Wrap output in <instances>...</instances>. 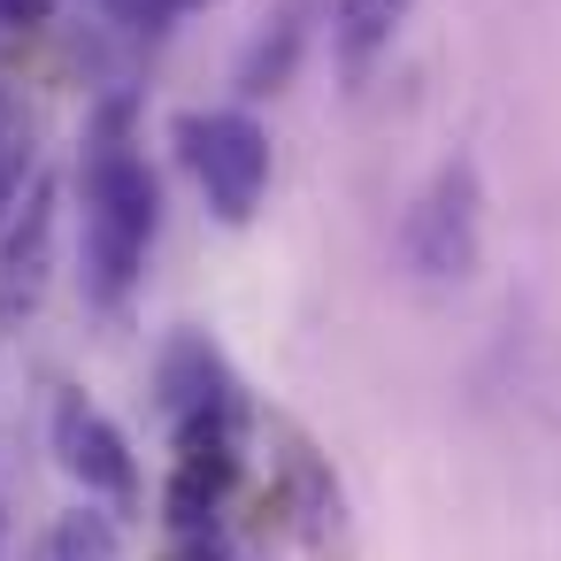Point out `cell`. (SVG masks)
<instances>
[{"mask_svg": "<svg viewBox=\"0 0 561 561\" xmlns=\"http://www.w3.org/2000/svg\"><path fill=\"white\" fill-rule=\"evenodd\" d=\"M400 254L423 285H461L484 254V185H477V162L454 154L431 170V185L415 193L408 224H400Z\"/></svg>", "mask_w": 561, "mask_h": 561, "instance_id": "cell-2", "label": "cell"}, {"mask_svg": "<svg viewBox=\"0 0 561 561\" xmlns=\"http://www.w3.org/2000/svg\"><path fill=\"white\" fill-rule=\"evenodd\" d=\"M55 231H62V178H32L0 208V331H24L55 285Z\"/></svg>", "mask_w": 561, "mask_h": 561, "instance_id": "cell-4", "label": "cell"}, {"mask_svg": "<svg viewBox=\"0 0 561 561\" xmlns=\"http://www.w3.org/2000/svg\"><path fill=\"white\" fill-rule=\"evenodd\" d=\"M0 147H32V124H24V108H16L9 85H0Z\"/></svg>", "mask_w": 561, "mask_h": 561, "instance_id": "cell-12", "label": "cell"}, {"mask_svg": "<svg viewBox=\"0 0 561 561\" xmlns=\"http://www.w3.org/2000/svg\"><path fill=\"white\" fill-rule=\"evenodd\" d=\"M178 139H185V162H193L216 224H254V208L270 193V131L247 108H208V116H185Z\"/></svg>", "mask_w": 561, "mask_h": 561, "instance_id": "cell-3", "label": "cell"}, {"mask_svg": "<svg viewBox=\"0 0 561 561\" xmlns=\"http://www.w3.org/2000/svg\"><path fill=\"white\" fill-rule=\"evenodd\" d=\"M101 9L116 16V24H131V32H154V24H170L185 0H101Z\"/></svg>", "mask_w": 561, "mask_h": 561, "instance_id": "cell-9", "label": "cell"}, {"mask_svg": "<svg viewBox=\"0 0 561 561\" xmlns=\"http://www.w3.org/2000/svg\"><path fill=\"white\" fill-rule=\"evenodd\" d=\"M415 16V0H339L331 9V55L346 85H369V70L392 55L400 24Z\"/></svg>", "mask_w": 561, "mask_h": 561, "instance_id": "cell-7", "label": "cell"}, {"mask_svg": "<svg viewBox=\"0 0 561 561\" xmlns=\"http://www.w3.org/2000/svg\"><path fill=\"white\" fill-rule=\"evenodd\" d=\"M55 461L70 469V484H85V500H108L124 515L139 507V461L85 392H55Z\"/></svg>", "mask_w": 561, "mask_h": 561, "instance_id": "cell-5", "label": "cell"}, {"mask_svg": "<svg viewBox=\"0 0 561 561\" xmlns=\"http://www.w3.org/2000/svg\"><path fill=\"white\" fill-rule=\"evenodd\" d=\"M24 170H32V147H0V208L24 193Z\"/></svg>", "mask_w": 561, "mask_h": 561, "instance_id": "cell-11", "label": "cell"}, {"mask_svg": "<svg viewBox=\"0 0 561 561\" xmlns=\"http://www.w3.org/2000/svg\"><path fill=\"white\" fill-rule=\"evenodd\" d=\"M47 561H124V538H116V523H108V515L70 507V515L47 530Z\"/></svg>", "mask_w": 561, "mask_h": 561, "instance_id": "cell-8", "label": "cell"}, {"mask_svg": "<svg viewBox=\"0 0 561 561\" xmlns=\"http://www.w3.org/2000/svg\"><path fill=\"white\" fill-rule=\"evenodd\" d=\"M154 385H162V415H170V423H185V415H247V408H239V385H231V369H224V354H216L208 339H193V331L162 346Z\"/></svg>", "mask_w": 561, "mask_h": 561, "instance_id": "cell-6", "label": "cell"}, {"mask_svg": "<svg viewBox=\"0 0 561 561\" xmlns=\"http://www.w3.org/2000/svg\"><path fill=\"white\" fill-rule=\"evenodd\" d=\"M154 224H162V185H154L147 154L124 139V101H116L93 131V154H85V293L101 308L131 300L147 247H154Z\"/></svg>", "mask_w": 561, "mask_h": 561, "instance_id": "cell-1", "label": "cell"}, {"mask_svg": "<svg viewBox=\"0 0 561 561\" xmlns=\"http://www.w3.org/2000/svg\"><path fill=\"white\" fill-rule=\"evenodd\" d=\"M55 16V0H0V32H39Z\"/></svg>", "mask_w": 561, "mask_h": 561, "instance_id": "cell-10", "label": "cell"}]
</instances>
